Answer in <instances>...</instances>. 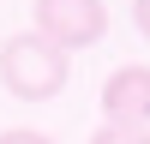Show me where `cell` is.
Wrapping results in <instances>:
<instances>
[{"label": "cell", "instance_id": "obj_1", "mask_svg": "<svg viewBox=\"0 0 150 144\" xmlns=\"http://www.w3.org/2000/svg\"><path fill=\"white\" fill-rule=\"evenodd\" d=\"M0 84H6L18 102H48V96H60V84H66V54H60L48 36L18 30L0 48Z\"/></svg>", "mask_w": 150, "mask_h": 144}, {"label": "cell", "instance_id": "obj_2", "mask_svg": "<svg viewBox=\"0 0 150 144\" xmlns=\"http://www.w3.org/2000/svg\"><path fill=\"white\" fill-rule=\"evenodd\" d=\"M36 36L60 48V54H78V48H96L108 36V6L102 0H36Z\"/></svg>", "mask_w": 150, "mask_h": 144}, {"label": "cell", "instance_id": "obj_3", "mask_svg": "<svg viewBox=\"0 0 150 144\" xmlns=\"http://www.w3.org/2000/svg\"><path fill=\"white\" fill-rule=\"evenodd\" d=\"M102 120L108 126H150V66H114L102 78Z\"/></svg>", "mask_w": 150, "mask_h": 144}, {"label": "cell", "instance_id": "obj_4", "mask_svg": "<svg viewBox=\"0 0 150 144\" xmlns=\"http://www.w3.org/2000/svg\"><path fill=\"white\" fill-rule=\"evenodd\" d=\"M90 144H150V126H96L90 132Z\"/></svg>", "mask_w": 150, "mask_h": 144}, {"label": "cell", "instance_id": "obj_5", "mask_svg": "<svg viewBox=\"0 0 150 144\" xmlns=\"http://www.w3.org/2000/svg\"><path fill=\"white\" fill-rule=\"evenodd\" d=\"M0 144H54V138L36 132V126H6V132H0Z\"/></svg>", "mask_w": 150, "mask_h": 144}, {"label": "cell", "instance_id": "obj_6", "mask_svg": "<svg viewBox=\"0 0 150 144\" xmlns=\"http://www.w3.org/2000/svg\"><path fill=\"white\" fill-rule=\"evenodd\" d=\"M132 24H138L144 42H150V0H132Z\"/></svg>", "mask_w": 150, "mask_h": 144}]
</instances>
